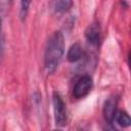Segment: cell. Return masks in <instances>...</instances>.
I'll return each instance as SVG.
<instances>
[{
    "label": "cell",
    "instance_id": "cell-1",
    "mask_svg": "<svg viewBox=\"0 0 131 131\" xmlns=\"http://www.w3.org/2000/svg\"><path fill=\"white\" fill-rule=\"evenodd\" d=\"M64 54V38L60 31H55L48 39L44 51V68L52 74L58 68Z\"/></svg>",
    "mask_w": 131,
    "mask_h": 131
},
{
    "label": "cell",
    "instance_id": "cell-2",
    "mask_svg": "<svg viewBox=\"0 0 131 131\" xmlns=\"http://www.w3.org/2000/svg\"><path fill=\"white\" fill-rule=\"evenodd\" d=\"M52 104L54 113L55 125L58 127H64L68 124V112L66 103L58 92H53L52 94Z\"/></svg>",
    "mask_w": 131,
    "mask_h": 131
},
{
    "label": "cell",
    "instance_id": "cell-3",
    "mask_svg": "<svg viewBox=\"0 0 131 131\" xmlns=\"http://www.w3.org/2000/svg\"><path fill=\"white\" fill-rule=\"evenodd\" d=\"M93 87V80L89 75H84L78 79L74 88H73V96L76 99H81L89 94Z\"/></svg>",
    "mask_w": 131,
    "mask_h": 131
},
{
    "label": "cell",
    "instance_id": "cell-4",
    "mask_svg": "<svg viewBox=\"0 0 131 131\" xmlns=\"http://www.w3.org/2000/svg\"><path fill=\"white\" fill-rule=\"evenodd\" d=\"M85 38L89 44L97 46L101 39V30L98 23H93L87 27L85 30Z\"/></svg>",
    "mask_w": 131,
    "mask_h": 131
},
{
    "label": "cell",
    "instance_id": "cell-5",
    "mask_svg": "<svg viewBox=\"0 0 131 131\" xmlns=\"http://www.w3.org/2000/svg\"><path fill=\"white\" fill-rule=\"evenodd\" d=\"M117 105H118V98L115 96L110 97L107 98V100H105L103 105V117H104V120L107 122V124L113 123L114 115L118 110Z\"/></svg>",
    "mask_w": 131,
    "mask_h": 131
},
{
    "label": "cell",
    "instance_id": "cell-6",
    "mask_svg": "<svg viewBox=\"0 0 131 131\" xmlns=\"http://www.w3.org/2000/svg\"><path fill=\"white\" fill-rule=\"evenodd\" d=\"M83 55H84V51L82 46L79 43H75L69 48L67 53V59L70 62H77L82 59Z\"/></svg>",
    "mask_w": 131,
    "mask_h": 131
},
{
    "label": "cell",
    "instance_id": "cell-7",
    "mask_svg": "<svg viewBox=\"0 0 131 131\" xmlns=\"http://www.w3.org/2000/svg\"><path fill=\"white\" fill-rule=\"evenodd\" d=\"M113 123H117L119 126L126 128V127L130 126L131 119L126 112L121 111V110H117L115 115H114V118H113Z\"/></svg>",
    "mask_w": 131,
    "mask_h": 131
},
{
    "label": "cell",
    "instance_id": "cell-8",
    "mask_svg": "<svg viewBox=\"0 0 131 131\" xmlns=\"http://www.w3.org/2000/svg\"><path fill=\"white\" fill-rule=\"evenodd\" d=\"M73 6V0H55L53 9L57 13H64Z\"/></svg>",
    "mask_w": 131,
    "mask_h": 131
},
{
    "label": "cell",
    "instance_id": "cell-9",
    "mask_svg": "<svg viewBox=\"0 0 131 131\" xmlns=\"http://www.w3.org/2000/svg\"><path fill=\"white\" fill-rule=\"evenodd\" d=\"M32 0H20V7H19V17L21 21H24L29 13L30 6H31Z\"/></svg>",
    "mask_w": 131,
    "mask_h": 131
},
{
    "label": "cell",
    "instance_id": "cell-10",
    "mask_svg": "<svg viewBox=\"0 0 131 131\" xmlns=\"http://www.w3.org/2000/svg\"><path fill=\"white\" fill-rule=\"evenodd\" d=\"M11 0H0V7L1 8H5L10 4Z\"/></svg>",
    "mask_w": 131,
    "mask_h": 131
},
{
    "label": "cell",
    "instance_id": "cell-11",
    "mask_svg": "<svg viewBox=\"0 0 131 131\" xmlns=\"http://www.w3.org/2000/svg\"><path fill=\"white\" fill-rule=\"evenodd\" d=\"M1 24H2V20H1V18H0V33H1Z\"/></svg>",
    "mask_w": 131,
    "mask_h": 131
}]
</instances>
